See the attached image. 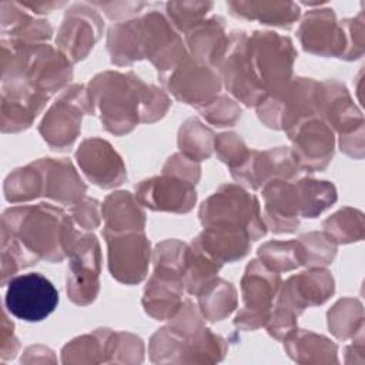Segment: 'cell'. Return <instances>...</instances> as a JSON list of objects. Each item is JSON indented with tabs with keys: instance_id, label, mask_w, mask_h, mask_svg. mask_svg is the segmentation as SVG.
Instances as JSON below:
<instances>
[{
	"instance_id": "cell-14",
	"label": "cell",
	"mask_w": 365,
	"mask_h": 365,
	"mask_svg": "<svg viewBox=\"0 0 365 365\" xmlns=\"http://www.w3.org/2000/svg\"><path fill=\"white\" fill-rule=\"evenodd\" d=\"M48 96L16 86H1V130L16 133L27 128Z\"/></svg>"
},
{
	"instance_id": "cell-26",
	"label": "cell",
	"mask_w": 365,
	"mask_h": 365,
	"mask_svg": "<svg viewBox=\"0 0 365 365\" xmlns=\"http://www.w3.org/2000/svg\"><path fill=\"white\" fill-rule=\"evenodd\" d=\"M78 211H76L77 221L83 224L84 227H94L98 224V215H97V201L94 200H86L84 202H78Z\"/></svg>"
},
{
	"instance_id": "cell-17",
	"label": "cell",
	"mask_w": 365,
	"mask_h": 365,
	"mask_svg": "<svg viewBox=\"0 0 365 365\" xmlns=\"http://www.w3.org/2000/svg\"><path fill=\"white\" fill-rule=\"evenodd\" d=\"M40 163L44 173V195L58 202H71L84 194L86 185L66 158L58 161L46 158Z\"/></svg>"
},
{
	"instance_id": "cell-24",
	"label": "cell",
	"mask_w": 365,
	"mask_h": 365,
	"mask_svg": "<svg viewBox=\"0 0 365 365\" xmlns=\"http://www.w3.org/2000/svg\"><path fill=\"white\" fill-rule=\"evenodd\" d=\"M259 257L272 271L292 269L299 264H304L302 248L299 242H268L259 248Z\"/></svg>"
},
{
	"instance_id": "cell-18",
	"label": "cell",
	"mask_w": 365,
	"mask_h": 365,
	"mask_svg": "<svg viewBox=\"0 0 365 365\" xmlns=\"http://www.w3.org/2000/svg\"><path fill=\"white\" fill-rule=\"evenodd\" d=\"M104 217L107 221L104 232L108 234L141 231L144 227V214L133 202L130 192H117L108 197L104 204Z\"/></svg>"
},
{
	"instance_id": "cell-4",
	"label": "cell",
	"mask_w": 365,
	"mask_h": 365,
	"mask_svg": "<svg viewBox=\"0 0 365 365\" xmlns=\"http://www.w3.org/2000/svg\"><path fill=\"white\" fill-rule=\"evenodd\" d=\"M254 74L267 94L281 93L289 80L295 51L288 38L275 33H255L247 40Z\"/></svg>"
},
{
	"instance_id": "cell-21",
	"label": "cell",
	"mask_w": 365,
	"mask_h": 365,
	"mask_svg": "<svg viewBox=\"0 0 365 365\" xmlns=\"http://www.w3.org/2000/svg\"><path fill=\"white\" fill-rule=\"evenodd\" d=\"M331 19L332 14H329L328 10L314 11L305 17L299 29V37L305 50L325 54V48L329 47V41L331 46L334 44V34H329L334 23Z\"/></svg>"
},
{
	"instance_id": "cell-7",
	"label": "cell",
	"mask_w": 365,
	"mask_h": 365,
	"mask_svg": "<svg viewBox=\"0 0 365 365\" xmlns=\"http://www.w3.org/2000/svg\"><path fill=\"white\" fill-rule=\"evenodd\" d=\"M73 258L67 277V294L73 302L86 305L96 298L98 289L100 248L94 235H86L73 242Z\"/></svg>"
},
{
	"instance_id": "cell-23",
	"label": "cell",
	"mask_w": 365,
	"mask_h": 365,
	"mask_svg": "<svg viewBox=\"0 0 365 365\" xmlns=\"http://www.w3.org/2000/svg\"><path fill=\"white\" fill-rule=\"evenodd\" d=\"M200 305L211 321H220L235 308V291L231 284L214 279L201 294Z\"/></svg>"
},
{
	"instance_id": "cell-3",
	"label": "cell",
	"mask_w": 365,
	"mask_h": 365,
	"mask_svg": "<svg viewBox=\"0 0 365 365\" xmlns=\"http://www.w3.org/2000/svg\"><path fill=\"white\" fill-rule=\"evenodd\" d=\"M205 228L247 232L251 240L265 234L257 200L235 185H224L200 210Z\"/></svg>"
},
{
	"instance_id": "cell-9",
	"label": "cell",
	"mask_w": 365,
	"mask_h": 365,
	"mask_svg": "<svg viewBox=\"0 0 365 365\" xmlns=\"http://www.w3.org/2000/svg\"><path fill=\"white\" fill-rule=\"evenodd\" d=\"M108 244L110 271L121 282L134 284L144 278L148 257L150 244L144 235L128 234H108L104 232Z\"/></svg>"
},
{
	"instance_id": "cell-16",
	"label": "cell",
	"mask_w": 365,
	"mask_h": 365,
	"mask_svg": "<svg viewBox=\"0 0 365 365\" xmlns=\"http://www.w3.org/2000/svg\"><path fill=\"white\" fill-rule=\"evenodd\" d=\"M76 11L74 9L67 13L66 21L61 26L58 33V44L60 47L73 58H83L90 47H93L94 41L98 38L100 23L90 26V21L97 20L96 13H84Z\"/></svg>"
},
{
	"instance_id": "cell-25",
	"label": "cell",
	"mask_w": 365,
	"mask_h": 365,
	"mask_svg": "<svg viewBox=\"0 0 365 365\" xmlns=\"http://www.w3.org/2000/svg\"><path fill=\"white\" fill-rule=\"evenodd\" d=\"M187 128L191 131V134L195 137V138H190V137H185V135H181L180 134V147L182 148H188V154L191 157H194V160H200V158H207L210 157L211 154V143H212V133L205 128L200 121L197 120H188L185 123Z\"/></svg>"
},
{
	"instance_id": "cell-19",
	"label": "cell",
	"mask_w": 365,
	"mask_h": 365,
	"mask_svg": "<svg viewBox=\"0 0 365 365\" xmlns=\"http://www.w3.org/2000/svg\"><path fill=\"white\" fill-rule=\"evenodd\" d=\"M4 195L9 202H20L44 195V173L41 163L14 170L4 181Z\"/></svg>"
},
{
	"instance_id": "cell-20",
	"label": "cell",
	"mask_w": 365,
	"mask_h": 365,
	"mask_svg": "<svg viewBox=\"0 0 365 365\" xmlns=\"http://www.w3.org/2000/svg\"><path fill=\"white\" fill-rule=\"evenodd\" d=\"M222 24L220 19H212L204 23H198L192 33L188 36V43L192 51L200 57V61L215 63L224 53L228 40L222 36Z\"/></svg>"
},
{
	"instance_id": "cell-13",
	"label": "cell",
	"mask_w": 365,
	"mask_h": 365,
	"mask_svg": "<svg viewBox=\"0 0 365 365\" xmlns=\"http://www.w3.org/2000/svg\"><path fill=\"white\" fill-rule=\"evenodd\" d=\"M137 200L153 210L185 212L195 202V190L191 182L167 175L155 177L138 185Z\"/></svg>"
},
{
	"instance_id": "cell-8",
	"label": "cell",
	"mask_w": 365,
	"mask_h": 365,
	"mask_svg": "<svg viewBox=\"0 0 365 365\" xmlns=\"http://www.w3.org/2000/svg\"><path fill=\"white\" fill-rule=\"evenodd\" d=\"M163 81L177 98L190 104H210L221 87L218 76L208 67L182 58L173 71H167Z\"/></svg>"
},
{
	"instance_id": "cell-1",
	"label": "cell",
	"mask_w": 365,
	"mask_h": 365,
	"mask_svg": "<svg viewBox=\"0 0 365 365\" xmlns=\"http://www.w3.org/2000/svg\"><path fill=\"white\" fill-rule=\"evenodd\" d=\"M68 217L48 204L13 207L1 217V282L38 258L60 261L73 244Z\"/></svg>"
},
{
	"instance_id": "cell-15",
	"label": "cell",
	"mask_w": 365,
	"mask_h": 365,
	"mask_svg": "<svg viewBox=\"0 0 365 365\" xmlns=\"http://www.w3.org/2000/svg\"><path fill=\"white\" fill-rule=\"evenodd\" d=\"M265 211L269 227L275 232H291L298 225L299 212L295 187L284 181H271L265 190Z\"/></svg>"
},
{
	"instance_id": "cell-11",
	"label": "cell",
	"mask_w": 365,
	"mask_h": 365,
	"mask_svg": "<svg viewBox=\"0 0 365 365\" xmlns=\"http://www.w3.org/2000/svg\"><path fill=\"white\" fill-rule=\"evenodd\" d=\"M288 134L295 143L297 161L304 168H322L332 155V133L315 117L299 121Z\"/></svg>"
},
{
	"instance_id": "cell-2",
	"label": "cell",
	"mask_w": 365,
	"mask_h": 365,
	"mask_svg": "<svg viewBox=\"0 0 365 365\" xmlns=\"http://www.w3.org/2000/svg\"><path fill=\"white\" fill-rule=\"evenodd\" d=\"M93 97L101 110V121L107 130L115 134L130 131L138 117L143 121L150 120L151 115H163L165 107L151 104L161 93L154 87L144 86L138 78L118 73H104L97 76L90 84Z\"/></svg>"
},
{
	"instance_id": "cell-5",
	"label": "cell",
	"mask_w": 365,
	"mask_h": 365,
	"mask_svg": "<svg viewBox=\"0 0 365 365\" xmlns=\"http://www.w3.org/2000/svg\"><path fill=\"white\" fill-rule=\"evenodd\" d=\"M58 304V291L38 272L21 274L10 278L4 307L13 317L26 322H38L47 318Z\"/></svg>"
},
{
	"instance_id": "cell-6",
	"label": "cell",
	"mask_w": 365,
	"mask_h": 365,
	"mask_svg": "<svg viewBox=\"0 0 365 365\" xmlns=\"http://www.w3.org/2000/svg\"><path fill=\"white\" fill-rule=\"evenodd\" d=\"M279 284V277L265 264L252 261L242 278V294L245 308L235 318V325L257 328L269 321L272 297Z\"/></svg>"
},
{
	"instance_id": "cell-22",
	"label": "cell",
	"mask_w": 365,
	"mask_h": 365,
	"mask_svg": "<svg viewBox=\"0 0 365 365\" xmlns=\"http://www.w3.org/2000/svg\"><path fill=\"white\" fill-rule=\"evenodd\" d=\"M295 187L298 208L304 217H315L335 200L332 185L325 181L302 180Z\"/></svg>"
},
{
	"instance_id": "cell-12",
	"label": "cell",
	"mask_w": 365,
	"mask_h": 365,
	"mask_svg": "<svg viewBox=\"0 0 365 365\" xmlns=\"http://www.w3.org/2000/svg\"><path fill=\"white\" fill-rule=\"evenodd\" d=\"M76 155L86 175L100 187L117 185L125 177L121 158L106 141L86 140Z\"/></svg>"
},
{
	"instance_id": "cell-10",
	"label": "cell",
	"mask_w": 365,
	"mask_h": 365,
	"mask_svg": "<svg viewBox=\"0 0 365 365\" xmlns=\"http://www.w3.org/2000/svg\"><path fill=\"white\" fill-rule=\"evenodd\" d=\"M80 88L81 87L76 86L67 90L61 98L48 110L41 121L40 133L53 147H64L71 144L80 131L81 111L87 108L86 106L88 103H91L87 96L78 103L74 101Z\"/></svg>"
}]
</instances>
